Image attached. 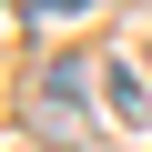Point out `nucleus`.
Returning a JSON list of instances; mask_svg holds the SVG:
<instances>
[{"mask_svg": "<svg viewBox=\"0 0 152 152\" xmlns=\"http://www.w3.org/2000/svg\"><path fill=\"white\" fill-rule=\"evenodd\" d=\"M81 91H91V71H81V61L41 71V122H51V132H81Z\"/></svg>", "mask_w": 152, "mask_h": 152, "instance_id": "1", "label": "nucleus"}, {"mask_svg": "<svg viewBox=\"0 0 152 152\" xmlns=\"http://www.w3.org/2000/svg\"><path fill=\"white\" fill-rule=\"evenodd\" d=\"M102 91H112V122H142V112H152V102H142V71H112Z\"/></svg>", "mask_w": 152, "mask_h": 152, "instance_id": "2", "label": "nucleus"}, {"mask_svg": "<svg viewBox=\"0 0 152 152\" xmlns=\"http://www.w3.org/2000/svg\"><path fill=\"white\" fill-rule=\"evenodd\" d=\"M91 0H31V20H81Z\"/></svg>", "mask_w": 152, "mask_h": 152, "instance_id": "3", "label": "nucleus"}]
</instances>
